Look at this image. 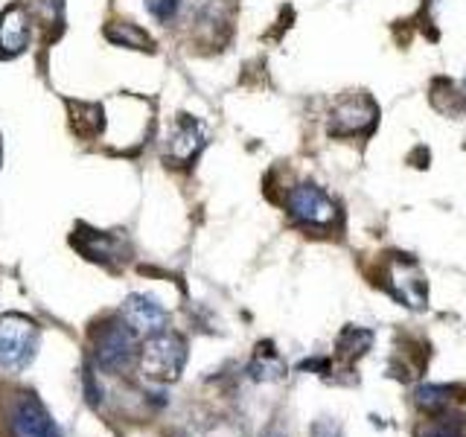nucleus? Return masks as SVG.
<instances>
[{
    "mask_svg": "<svg viewBox=\"0 0 466 437\" xmlns=\"http://www.w3.org/2000/svg\"><path fill=\"white\" fill-rule=\"evenodd\" d=\"M388 289L393 291V298L402 300L405 306H411V310H422V306H426L429 289H426V280H422V274H420L414 259L402 257V259L390 262Z\"/></svg>",
    "mask_w": 466,
    "mask_h": 437,
    "instance_id": "obj_7",
    "label": "nucleus"
},
{
    "mask_svg": "<svg viewBox=\"0 0 466 437\" xmlns=\"http://www.w3.org/2000/svg\"><path fill=\"white\" fill-rule=\"evenodd\" d=\"M29 44V18L21 6H9L0 15V56H18Z\"/></svg>",
    "mask_w": 466,
    "mask_h": 437,
    "instance_id": "obj_10",
    "label": "nucleus"
},
{
    "mask_svg": "<svg viewBox=\"0 0 466 437\" xmlns=\"http://www.w3.org/2000/svg\"><path fill=\"white\" fill-rule=\"evenodd\" d=\"M379 120V106L368 94H347L335 102L329 111V135L335 137H353V135H370Z\"/></svg>",
    "mask_w": 466,
    "mask_h": 437,
    "instance_id": "obj_4",
    "label": "nucleus"
},
{
    "mask_svg": "<svg viewBox=\"0 0 466 437\" xmlns=\"http://www.w3.org/2000/svg\"><path fill=\"white\" fill-rule=\"evenodd\" d=\"M38 350V327L24 315L0 318V373H21Z\"/></svg>",
    "mask_w": 466,
    "mask_h": 437,
    "instance_id": "obj_1",
    "label": "nucleus"
},
{
    "mask_svg": "<svg viewBox=\"0 0 466 437\" xmlns=\"http://www.w3.org/2000/svg\"><path fill=\"white\" fill-rule=\"evenodd\" d=\"M417 437H466V417H437L417 429Z\"/></svg>",
    "mask_w": 466,
    "mask_h": 437,
    "instance_id": "obj_16",
    "label": "nucleus"
},
{
    "mask_svg": "<svg viewBox=\"0 0 466 437\" xmlns=\"http://www.w3.org/2000/svg\"><path fill=\"white\" fill-rule=\"evenodd\" d=\"M268 437H280V434H268Z\"/></svg>",
    "mask_w": 466,
    "mask_h": 437,
    "instance_id": "obj_20",
    "label": "nucleus"
},
{
    "mask_svg": "<svg viewBox=\"0 0 466 437\" xmlns=\"http://www.w3.org/2000/svg\"><path fill=\"white\" fill-rule=\"evenodd\" d=\"M146 6L157 21H172L181 9V0H146Z\"/></svg>",
    "mask_w": 466,
    "mask_h": 437,
    "instance_id": "obj_19",
    "label": "nucleus"
},
{
    "mask_svg": "<svg viewBox=\"0 0 466 437\" xmlns=\"http://www.w3.org/2000/svg\"><path fill=\"white\" fill-rule=\"evenodd\" d=\"M73 131H79L82 137H91L102 128V111L96 106H73Z\"/></svg>",
    "mask_w": 466,
    "mask_h": 437,
    "instance_id": "obj_17",
    "label": "nucleus"
},
{
    "mask_svg": "<svg viewBox=\"0 0 466 437\" xmlns=\"http://www.w3.org/2000/svg\"><path fill=\"white\" fill-rule=\"evenodd\" d=\"M120 318L137 335H146V339L155 335V332L167 330V310L155 298H149V295H131V298H126Z\"/></svg>",
    "mask_w": 466,
    "mask_h": 437,
    "instance_id": "obj_9",
    "label": "nucleus"
},
{
    "mask_svg": "<svg viewBox=\"0 0 466 437\" xmlns=\"http://www.w3.org/2000/svg\"><path fill=\"white\" fill-rule=\"evenodd\" d=\"M204 143H208V128L193 117H178L167 143V158L175 167H184L204 149Z\"/></svg>",
    "mask_w": 466,
    "mask_h": 437,
    "instance_id": "obj_8",
    "label": "nucleus"
},
{
    "mask_svg": "<svg viewBox=\"0 0 466 437\" xmlns=\"http://www.w3.org/2000/svg\"><path fill=\"white\" fill-rule=\"evenodd\" d=\"M29 9H33L44 24H58L62 0H29Z\"/></svg>",
    "mask_w": 466,
    "mask_h": 437,
    "instance_id": "obj_18",
    "label": "nucleus"
},
{
    "mask_svg": "<svg viewBox=\"0 0 466 437\" xmlns=\"http://www.w3.org/2000/svg\"><path fill=\"white\" fill-rule=\"evenodd\" d=\"M94 356L102 371L123 373L137 359V332L126 320H111V324L96 330Z\"/></svg>",
    "mask_w": 466,
    "mask_h": 437,
    "instance_id": "obj_3",
    "label": "nucleus"
},
{
    "mask_svg": "<svg viewBox=\"0 0 466 437\" xmlns=\"http://www.w3.org/2000/svg\"><path fill=\"white\" fill-rule=\"evenodd\" d=\"M286 210L298 225L306 228H329L339 218V204L315 184L291 187L286 196Z\"/></svg>",
    "mask_w": 466,
    "mask_h": 437,
    "instance_id": "obj_5",
    "label": "nucleus"
},
{
    "mask_svg": "<svg viewBox=\"0 0 466 437\" xmlns=\"http://www.w3.org/2000/svg\"><path fill=\"white\" fill-rule=\"evenodd\" d=\"M187 364V341L175 332H155L140 350V371L155 382H175Z\"/></svg>",
    "mask_w": 466,
    "mask_h": 437,
    "instance_id": "obj_2",
    "label": "nucleus"
},
{
    "mask_svg": "<svg viewBox=\"0 0 466 437\" xmlns=\"http://www.w3.org/2000/svg\"><path fill=\"white\" fill-rule=\"evenodd\" d=\"M106 36L108 41L120 44V47H131V50H152V38L143 33V29H137L135 24H111L106 26Z\"/></svg>",
    "mask_w": 466,
    "mask_h": 437,
    "instance_id": "obj_12",
    "label": "nucleus"
},
{
    "mask_svg": "<svg viewBox=\"0 0 466 437\" xmlns=\"http://www.w3.org/2000/svg\"><path fill=\"white\" fill-rule=\"evenodd\" d=\"M414 402L429 414H441L451 402V388L449 385H420L414 391Z\"/></svg>",
    "mask_w": 466,
    "mask_h": 437,
    "instance_id": "obj_15",
    "label": "nucleus"
},
{
    "mask_svg": "<svg viewBox=\"0 0 466 437\" xmlns=\"http://www.w3.org/2000/svg\"><path fill=\"white\" fill-rule=\"evenodd\" d=\"M283 373H286L283 359L274 353L271 344H266V347L259 344V353H257V359L251 364V376L262 379V382H274V379H280Z\"/></svg>",
    "mask_w": 466,
    "mask_h": 437,
    "instance_id": "obj_14",
    "label": "nucleus"
},
{
    "mask_svg": "<svg viewBox=\"0 0 466 437\" xmlns=\"http://www.w3.org/2000/svg\"><path fill=\"white\" fill-rule=\"evenodd\" d=\"M373 344V332L370 330H361V327H344L339 335V353L344 359H359L361 353H368Z\"/></svg>",
    "mask_w": 466,
    "mask_h": 437,
    "instance_id": "obj_13",
    "label": "nucleus"
},
{
    "mask_svg": "<svg viewBox=\"0 0 466 437\" xmlns=\"http://www.w3.org/2000/svg\"><path fill=\"white\" fill-rule=\"evenodd\" d=\"M9 426L15 437H62L44 408L33 393H21L9 412Z\"/></svg>",
    "mask_w": 466,
    "mask_h": 437,
    "instance_id": "obj_6",
    "label": "nucleus"
},
{
    "mask_svg": "<svg viewBox=\"0 0 466 437\" xmlns=\"http://www.w3.org/2000/svg\"><path fill=\"white\" fill-rule=\"evenodd\" d=\"M87 239H91V245H76L87 259L108 262V259H116V254H120V248H123V242L116 237H111V233H99V230L87 233Z\"/></svg>",
    "mask_w": 466,
    "mask_h": 437,
    "instance_id": "obj_11",
    "label": "nucleus"
}]
</instances>
